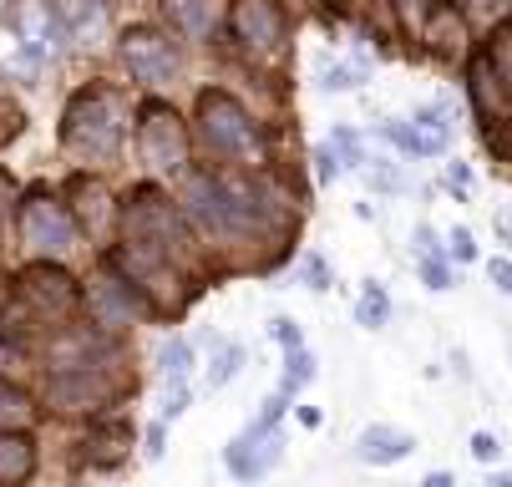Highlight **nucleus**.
<instances>
[{
    "label": "nucleus",
    "instance_id": "nucleus-4",
    "mask_svg": "<svg viewBox=\"0 0 512 487\" xmlns=\"http://www.w3.org/2000/svg\"><path fill=\"white\" fill-rule=\"evenodd\" d=\"M198 137L218 158H244V153L259 148V132H254L244 102L229 97V92H203L198 97Z\"/></svg>",
    "mask_w": 512,
    "mask_h": 487
},
{
    "label": "nucleus",
    "instance_id": "nucleus-17",
    "mask_svg": "<svg viewBox=\"0 0 512 487\" xmlns=\"http://www.w3.org/2000/svg\"><path fill=\"white\" fill-rule=\"evenodd\" d=\"M472 102H477L482 117H502V112L512 107V92H507V82H502V72H497L492 51H482V56L472 61Z\"/></svg>",
    "mask_w": 512,
    "mask_h": 487
},
{
    "label": "nucleus",
    "instance_id": "nucleus-7",
    "mask_svg": "<svg viewBox=\"0 0 512 487\" xmlns=\"http://www.w3.org/2000/svg\"><path fill=\"white\" fill-rule=\"evenodd\" d=\"M16 295H21V300H26L36 315H46V320H61V315H71V305H77V280H71V274H66L61 264L41 259V264L21 269Z\"/></svg>",
    "mask_w": 512,
    "mask_h": 487
},
{
    "label": "nucleus",
    "instance_id": "nucleus-23",
    "mask_svg": "<svg viewBox=\"0 0 512 487\" xmlns=\"http://www.w3.org/2000/svg\"><path fill=\"white\" fill-rule=\"evenodd\" d=\"M355 320L365 325V330H381L386 320H391V295H386V285H365L360 290V300H355Z\"/></svg>",
    "mask_w": 512,
    "mask_h": 487
},
{
    "label": "nucleus",
    "instance_id": "nucleus-36",
    "mask_svg": "<svg viewBox=\"0 0 512 487\" xmlns=\"http://www.w3.org/2000/svg\"><path fill=\"white\" fill-rule=\"evenodd\" d=\"M472 457H477V462H497V457H502L497 437H492V432H477V437H472Z\"/></svg>",
    "mask_w": 512,
    "mask_h": 487
},
{
    "label": "nucleus",
    "instance_id": "nucleus-45",
    "mask_svg": "<svg viewBox=\"0 0 512 487\" xmlns=\"http://www.w3.org/2000/svg\"><path fill=\"white\" fill-rule=\"evenodd\" d=\"M148 457H163V427L148 432Z\"/></svg>",
    "mask_w": 512,
    "mask_h": 487
},
{
    "label": "nucleus",
    "instance_id": "nucleus-35",
    "mask_svg": "<svg viewBox=\"0 0 512 487\" xmlns=\"http://www.w3.org/2000/svg\"><path fill=\"white\" fill-rule=\"evenodd\" d=\"M452 259H457V264H472V259H477V244H472L467 229H452Z\"/></svg>",
    "mask_w": 512,
    "mask_h": 487
},
{
    "label": "nucleus",
    "instance_id": "nucleus-24",
    "mask_svg": "<svg viewBox=\"0 0 512 487\" xmlns=\"http://www.w3.org/2000/svg\"><path fill=\"white\" fill-rule=\"evenodd\" d=\"M31 422V396L11 381H0V432H21Z\"/></svg>",
    "mask_w": 512,
    "mask_h": 487
},
{
    "label": "nucleus",
    "instance_id": "nucleus-13",
    "mask_svg": "<svg viewBox=\"0 0 512 487\" xmlns=\"http://www.w3.org/2000/svg\"><path fill=\"white\" fill-rule=\"evenodd\" d=\"M279 452H284V437L279 432H244V437H234L229 442V472L239 477V482H259L274 462H279Z\"/></svg>",
    "mask_w": 512,
    "mask_h": 487
},
{
    "label": "nucleus",
    "instance_id": "nucleus-39",
    "mask_svg": "<svg viewBox=\"0 0 512 487\" xmlns=\"http://www.w3.org/2000/svg\"><path fill=\"white\" fill-rule=\"evenodd\" d=\"M16 132H21V107L0 102V143H6V137H16Z\"/></svg>",
    "mask_w": 512,
    "mask_h": 487
},
{
    "label": "nucleus",
    "instance_id": "nucleus-33",
    "mask_svg": "<svg viewBox=\"0 0 512 487\" xmlns=\"http://www.w3.org/2000/svg\"><path fill=\"white\" fill-rule=\"evenodd\" d=\"M391 6H396V16H401V26H406V31H416V26L426 21V11H431L426 0H391Z\"/></svg>",
    "mask_w": 512,
    "mask_h": 487
},
{
    "label": "nucleus",
    "instance_id": "nucleus-19",
    "mask_svg": "<svg viewBox=\"0 0 512 487\" xmlns=\"http://www.w3.org/2000/svg\"><path fill=\"white\" fill-rule=\"evenodd\" d=\"M71 208H77V224L92 229V234H102L107 219H112V198L97 178H71Z\"/></svg>",
    "mask_w": 512,
    "mask_h": 487
},
{
    "label": "nucleus",
    "instance_id": "nucleus-5",
    "mask_svg": "<svg viewBox=\"0 0 512 487\" xmlns=\"http://www.w3.org/2000/svg\"><path fill=\"white\" fill-rule=\"evenodd\" d=\"M137 153L158 173H183L188 163V127L168 102H142L137 112Z\"/></svg>",
    "mask_w": 512,
    "mask_h": 487
},
{
    "label": "nucleus",
    "instance_id": "nucleus-48",
    "mask_svg": "<svg viewBox=\"0 0 512 487\" xmlns=\"http://www.w3.org/2000/svg\"><path fill=\"white\" fill-rule=\"evenodd\" d=\"M295 6H305V11H315V6H320V0H295Z\"/></svg>",
    "mask_w": 512,
    "mask_h": 487
},
{
    "label": "nucleus",
    "instance_id": "nucleus-42",
    "mask_svg": "<svg viewBox=\"0 0 512 487\" xmlns=\"http://www.w3.org/2000/svg\"><path fill=\"white\" fill-rule=\"evenodd\" d=\"M416 249H421V259H436V234H431L426 224L416 229Z\"/></svg>",
    "mask_w": 512,
    "mask_h": 487
},
{
    "label": "nucleus",
    "instance_id": "nucleus-34",
    "mask_svg": "<svg viewBox=\"0 0 512 487\" xmlns=\"http://www.w3.org/2000/svg\"><path fill=\"white\" fill-rule=\"evenodd\" d=\"M330 153H335L345 168H350V163H360V143H355V132H335V137H330Z\"/></svg>",
    "mask_w": 512,
    "mask_h": 487
},
{
    "label": "nucleus",
    "instance_id": "nucleus-28",
    "mask_svg": "<svg viewBox=\"0 0 512 487\" xmlns=\"http://www.w3.org/2000/svg\"><path fill=\"white\" fill-rule=\"evenodd\" d=\"M360 82H365V72H360V66H345V61H330L325 72H320V87L325 92H350Z\"/></svg>",
    "mask_w": 512,
    "mask_h": 487
},
{
    "label": "nucleus",
    "instance_id": "nucleus-44",
    "mask_svg": "<svg viewBox=\"0 0 512 487\" xmlns=\"http://www.w3.org/2000/svg\"><path fill=\"white\" fill-rule=\"evenodd\" d=\"M421 487H457V477H452V472H431Z\"/></svg>",
    "mask_w": 512,
    "mask_h": 487
},
{
    "label": "nucleus",
    "instance_id": "nucleus-43",
    "mask_svg": "<svg viewBox=\"0 0 512 487\" xmlns=\"http://www.w3.org/2000/svg\"><path fill=\"white\" fill-rule=\"evenodd\" d=\"M492 229H497V239L512 249V214H497V219H492Z\"/></svg>",
    "mask_w": 512,
    "mask_h": 487
},
{
    "label": "nucleus",
    "instance_id": "nucleus-27",
    "mask_svg": "<svg viewBox=\"0 0 512 487\" xmlns=\"http://www.w3.org/2000/svg\"><path fill=\"white\" fill-rule=\"evenodd\" d=\"M239 366H244V351H239V345H224V351H218V361L208 366V391H218V386H229Z\"/></svg>",
    "mask_w": 512,
    "mask_h": 487
},
{
    "label": "nucleus",
    "instance_id": "nucleus-22",
    "mask_svg": "<svg viewBox=\"0 0 512 487\" xmlns=\"http://www.w3.org/2000/svg\"><path fill=\"white\" fill-rule=\"evenodd\" d=\"M158 371H163V381L168 386H183L188 381V371H193V345L188 340H163V351H158Z\"/></svg>",
    "mask_w": 512,
    "mask_h": 487
},
{
    "label": "nucleus",
    "instance_id": "nucleus-47",
    "mask_svg": "<svg viewBox=\"0 0 512 487\" xmlns=\"http://www.w3.org/2000/svg\"><path fill=\"white\" fill-rule=\"evenodd\" d=\"M487 487H512V477H492V482H487Z\"/></svg>",
    "mask_w": 512,
    "mask_h": 487
},
{
    "label": "nucleus",
    "instance_id": "nucleus-11",
    "mask_svg": "<svg viewBox=\"0 0 512 487\" xmlns=\"http://www.w3.org/2000/svg\"><path fill=\"white\" fill-rule=\"evenodd\" d=\"M229 26L249 51H274L284 41V11L274 6V0H234Z\"/></svg>",
    "mask_w": 512,
    "mask_h": 487
},
{
    "label": "nucleus",
    "instance_id": "nucleus-46",
    "mask_svg": "<svg viewBox=\"0 0 512 487\" xmlns=\"http://www.w3.org/2000/svg\"><path fill=\"white\" fill-rule=\"evenodd\" d=\"M467 6H477V11H492V6H497V0H467Z\"/></svg>",
    "mask_w": 512,
    "mask_h": 487
},
{
    "label": "nucleus",
    "instance_id": "nucleus-3",
    "mask_svg": "<svg viewBox=\"0 0 512 487\" xmlns=\"http://www.w3.org/2000/svg\"><path fill=\"white\" fill-rule=\"evenodd\" d=\"M122 234H127V244L148 249V254H163V259H183L188 254L183 214L173 208V198L158 193V188H132L127 193V203H122Z\"/></svg>",
    "mask_w": 512,
    "mask_h": 487
},
{
    "label": "nucleus",
    "instance_id": "nucleus-38",
    "mask_svg": "<svg viewBox=\"0 0 512 487\" xmlns=\"http://www.w3.org/2000/svg\"><path fill=\"white\" fill-rule=\"evenodd\" d=\"M487 280H492L502 295H512V264H507V259H492V264H487Z\"/></svg>",
    "mask_w": 512,
    "mask_h": 487
},
{
    "label": "nucleus",
    "instance_id": "nucleus-25",
    "mask_svg": "<svg viewBox=\"0 0 512 487\" xmlns=\"http://www.w3.org/2000/svg\"><path fill=\"white\" fill-rule=\"evenodd\" d=\"M127 442H132V427H127V422H112V427H97L87 447H92V457H97V462H117Z\"/></svg>",
    "mask_w": 512,
    "mask_h": 487
},
{
    "label": "nucleus",
    "instance_id": "nucleus-6",
    "mask_svg": "<svg viewBox=\"0 0 512 487\" xmlns=\"http://www.w3.org/2000/svg\"><path fill=\"white\" fill-rule=\"evenodd\" d=\"M21 244H26L31 254L56 259V254H66L71 244H77V219L61 208V198H51L46 188H36V193L21 203Z\"/></svg>",
    "mask_w": 512,
    "mask_h": 487
},
{
    "label": "nucleus",
    "instance_id": "nucleus-12",
    "mask_svg": "<svg viewBox=\"0 0 512 487\" xmlns=\"http://www.w3.org/2000/svg\"><path fill=\"white\" fill-rule=\"evenodd\" d=\"M87 305H92L97 325H132V315L153 310L148 295H142L137 285H127L122 274H102V280L92 285V295H87Z\"/></svg>",
    "mask_w": 512,
    "mask_h": 487
},
{
    "label": "nucleus",
    "instance_id": "nucleus-30",
    "mask_svg": "<svg viewBox=\"0 0 512 487\" xmlns=\"http://www.w3.org/2000/svg\"><path fill=\"white\" fill-rule=\"evenodd\" d=\"M492 61H497V72H502V82H507V92H512V31L492 36Z\"/></svg>",
    "mask_w": 512,
    "mask_h": 487
},
{
    "label": "nucleus",
    "instance_id": "nucleus-20",
    "mask_svg": "<svg viewBox=\"0 0 512 487\" xmlns=\"http://www.w3.org/2000/svg\"><path fill=\"white\" fill-rule=\"evenodd\" d=\"M56 16H61L66 36H71V41H82V46H92V41L102 36V26H107L102 0H56Z\"/></svg>",
    "mask_w": 512,
    "mask_h": 487
},
{
    "label": "nucleus",
    "instance_id": "nucleus-1",
    "mask_svg": "<svg viewBox=\"0 0 512 487\" xmlns=\"http://www.w3.org/2000/svg\"><path fill=\"white\" fill-rule=\"evenodd\" d=\"M183 208H188V219L203 234H254L264 224L259 193H249V188H239L229 178H213V173H188Z\"/></svg>",
    "mask_w": 512,
    "mask_h": 487
},
{
    "label": "nucleus",
    "instance_id": "nucleus-37",
    "mask_svg": "<svg viewBox=\"0 0 512 487\" xmlns=\"http://www.w3.org/2000/svg\"><path fill=\"white\" fill-rule=\"evenodd\" d=\"M188 411V386H168V396H163V422L168 416H183Z\"/></svg>",
    "mask_w": 512,
    "mask_h": 487
},
{
    "label": "nucleus",
    "instance_id": "nucleus-18",
    "mask_svg": "<svg viewBox=\"0 0 512 487\" xmlns=\"http://www.w3.org/2000/svg\"><path fill=\"white\" fill-rule=\"evenodd\" d=\"M158 6H163V21L188 41H203L218 21V0H158Z\"/></svg>",
    "mask_w": 512,
    "mask_h": 487
},
{
    "label": "nucleus",
    "instance_id": "nucleus-32",
    "mask_svg": "<svg viewBox=\"0 0 512 487\" xmlns=\"http://www.w3.org/2000/svg\"><path fill=\"white\" fill-rule=\"evenodd\" d=\"M421 280H426L431 290H452V269H447L442 259H421Z\"/></svg>",
    "mask_w": 512,
    "mask_h": 487
},
{
    "label": "nucleus",
    "instance_id": "nucleus-41",
    "mask_svg": "<svg viewBox=\"0 0 512 487\" xmlns=\"http://www.w3.org/2000/svg\"><path fill=\"white\" fill-rule=\"evenodd\" d=\"M447 188L452 193H467L472 188V168L467 163H447Z\"/></svg>",
    "mask_w": 512,
    "mask_h": 487
},
{
    "label": "nucleus",
    "instance_id": "nucleus-8",
    "mask_svg": "<svg viewBox=\"0 0 512 487\" xmlns=\"http://www.w3.org/2000/svg\"><path fill=\"white\" fill-rule=\"evenodd\" d=\"M122 61L132 66V77L148 82V87H163V82L178 77V51H173V41H163V36L148 31V26H132V31L122 36Z\"/></svg>",
    "mask_w": 512,
    "mask_h": 487
},
{
    "label": "nucleus",
    "instance_id": "nucleus-9",
    "mask_svg": "<svg viewBox=\"0 0 512 487\" xmlns=\"http://www.w3.org/2000/svg\"><path fill=\"white\" fill-rule=\"evenodd\" d=\"M11 26H16L21 51L36 56V61H51V56L66 46V26H61L56 6H46V0H21L16 16H11Z\"/></svg>",
    "mask_w": 512,
    "mask_h": 487
},
{
    "label": "nucleus",
    "instance_id": "nucleus-21",
    "mask_svg": "<svg viewBox=\"0 0 512 487\" xmlns=\"http://www.w3.org/2000/svg\"><path fill=\"white\" fill-rule=\"evenodd\" d=\"M36 467V447L26 432H0V487H21Z\"/></svg>",
    "mask_w": 512,
    "mask_h": 487
},
{
    "label": "nucleus",
    "instance_id": "nucleus-29",
    "mask_svg": "<svg viewBox=\"0 0 512 487\" xmlns=\"http://www.w3.org/2000/svg\"><path fill=\"white\" fill-rule=\"evenodd\" d=\"M300 280H305L310 290H330V269H325L320 254H305V259H300Z\"/></svg>",
    "mask_w": 512,
    "mask_h": 487
},
{
    "label": "nucleus",
    "instance_id": "nucleus-2",
    "mask_svg": "<svg viewBox=\"0 0 512 487\" xmlns=\"http://www.w3.org/2000/svg\"><path fill=\"white\" fill-rule=\"evenodd\" d=\"M61 143L66 153H77L82 163H107L117 158L122 148V112H117V97L107 87H87L66 102V117H61Z\"/></svg>",
    "mask_w": 512,
    "mask_h": 487
},
{
    "label": "nucleus",
    "instance_id": "nucleus-10",
    "mask_svg": "<svg viewBox=\"0 0 512 487\" xmlns=\"http://www.w3.org/2000/svg\"><path fill=\"white\" fill-rule=\"evenodd\" d=\"M51 406L56 411H97L112 401V381L102 366H71V371H56L51 386H46Z\"/></svg>",
    "mask_w": 512,
    "mask_h": 487
},
{
    "label": "nucleus",
    "instance_id": "nucleus-49",
    "mask_svg": "<svg viewBox=\"0 0 512 487\" xmlns=\"http://www.w3.org/2000/svg\"><path fill=\"white\" fill-rule=\"evenodd\" d=\"M350 6H360V0H350Z\"/></svg>",
    "mask_w": 512,
    "mask_h": 487
},
{
    "label": "nucleus",
    "instance_id": "nucleus-31",
    "mask_svg": "<svg viewBox=\"0 0 512 487\" xmlns=\"http://www.w3.org/2000/svg\"><path fill=\"white\" fill-rule=\"evenodd\" d=\"M269 330H274V340L284 345V356H289V351H305V335H300V325H295V320H274Z\"/></svg>",
    "mask_w": 512,
    "mask_h": 487
},
{
    "label": "nucleus",
    "instance_id": "nucleus-40",
    "mask_svg": "<svg viewBox=\"0 0 512 487\" xmlns=\"http://www.w3.org/2000/svg\"><path fill=\"white\" fill-rule=\"evenodd\" d=\"M315 163H320V168H315V173H320V178H325V183H330V178H340V173H345V163H340V158H335V153H330V148H320V153H315Z\"/></svg>",
    "mask_w": 512,
    "mask_h": 487
},
{
    "label": "nucleus",
    "instance_id": "nucleus-26",
    "mask_svg": "<svg viewBox=\"0 0 512 487\" xmlns=\"http://www.w3.org/2000/svg\"><path fill=\"white\" fill-rule=\"evenodd\" d=\"M310 381H315V356L310 351H289L284 356V386H279V396H295Z\"/></svg>",
    "mask_w": 512,
    "mask_h": 487
},
{
    "label": "nucleus",
    "instance_id": "nucleus-14",
    "mask_svg": "<svg viewBox=\"0 0 512 487\" xmlns=\"http://www.w3.org/2000/svg\"><path fill=\"white\" fill-rule=\"evenodd\" d=\"M421 41H426L431 56H462V46H467V21H462V11L452 6V0H442V6L426 11Z\"/></svg>",
    "mask_w": 512,
    "mask_h": 487
},
{
    "label": "nucleus",
    "instance_id": "nucleus-15",
    "mask_svg": "<svg viewBox=\"0 0 512 487\" xmlns=\"http://www.w3.org/2000/svg\"><path fill=\"white\" fill-rule=\"evenodd\" d=\"M391 137H396V143H401L411 158H436V153H447L452 127H447V117H442V112H416V122L391 127Z\"/></svg>",
    "mask_w": 512,
    "mask_h": 487
},
{
    "label": "nucleus",
    "instance_id": "nucleus-16",
    "mask_svg": "<svg viewBox=\"0 0 512 487\" xmlns=\"http://www.w3.org/2000/svg\"><path fill=\"white\" fill-rule=\"evenodd\" d=\"M416 452V437L411 432H401V427H365L360 437H355V457L360 462H371V467H391V462H401V457H411Z\"/></svg>",
    "mask_w": 512,
    "mask_h": 487
}]
</instances>
